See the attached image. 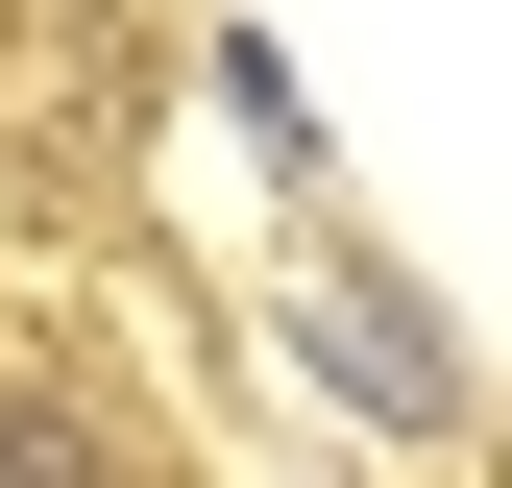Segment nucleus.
<instances>
[{"instance_id": "1", "label": "nucleus", "mask_w": 512, "mask_h": 488, "mask_svg": "<svg viewBox=\"0 0 512 488\" xmlns=\"http://www.w3.org/2000/svg\"><path fill=\"white\" fill-rule=\"evenodd\" d=\"M293 366L366 415V440H464V342H439V293L366 269V244H293Z\"/></svg>"}, {"instance_id": "2", "label": "nucleus", "mask_w": 512, "mask_h": 488, "mask_svg": "<svg viewBox=\"0 0 512 488\" xmlns=\"http://www.w3.org/2000/svg\"><path fill=\"white\" fill-rule=\"evenodd\" d=\"M0 488H122V464H98V415H74V391H25V366H0Z\"/></svg>"}]
</instances>
